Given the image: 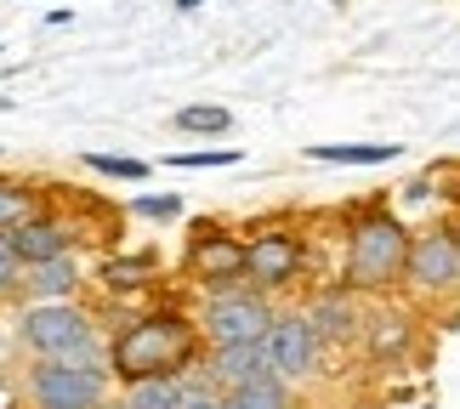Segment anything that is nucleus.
<instances>
[{
  "label": "nucleus",
  "instance_id": "f257e3e1",
  "mask_svg": "<svg viewBox=\"0 0 460 409\" xmlns=\"http://www.w3.org/2000/svg\"><path fill=\"white\" fill-rule=\"evenodd\" d=\"M199 347H205V330L193 325L188 313H176V307L137 313L109 342V376L126 387V393L143 387V381L193 376V369H199Z\"/></svg>",
  "mask_w": 460,
  "mask_h": 409
},
{
  "label": "nucleus",
  "instance_id": "f03ea898",
  "mask_svg": "<svg viewBox=\"0 0 460 409\" xmlns=\"http://www.w3.org/2000/svg\"><path fill=\"white\" fill-rule=\"evenodd\" d=\"M17 342L34 364H109V342L80 301H29L17 313Z\"/></svg>",
  "mask_w": 460,
  "mask_h": 409
},
{
  "label": "nucleus",
  "instance_id": "7ed1b4c3",
  "mask_svg": "<svg viewBox=\"0 0 460 409\" xmlns=\"http://www.w3.org/2000/svg\"><path fill=\"white\" fill-rule=\"evenodd\" d=\"M410 245L415 234L393 210H364L347 227V290H393V284H403Z\"/></svg>",
  "mask_w": 460,
  "mask_h": 409
},
{
  "label": "nucleus",
  "instance_id": "20e7f679",
  "mask_svg": "<svg viewBox=\"0 0 460 409\" xmlns=\"http://www.w3.org/2000/svg\"><path fill=\"white\" fill-rule=\"evenodd\" d=\"M273 318H279V307H273L268 296H261V290H244V284H234V290H210V296H205V318H199V330H205V347L217 352V347L268 342Z\"/></svg>",
  "mask_w": 460,
  "mask_h": 409
},
{
  "label": "nucleus",
  "instance_id": "39448f33",
  "mask_svg": "<svg viewBox=\"0 0 460 409\" xmlns=\"http://www.w3.org/2000/svg\"><path fill=\"white\" fill-rule=\"evenodd\" d=\"M109 381V364H29L23 393L34 409H102Z\"/></svg>",
  "mask_w": 460,
  "mask_h": 409
},
{
  "label": "nucleus",
  "instance_id": "423d86ee",
  "mask_svg": "<svg viewBox=\"0 0 460 409\" xmlns=\"http://www.w3.org/2000/svg\"><path fill=\"white\" fill-rule=\"evenodd\" d=\"M188 273L210 284V290H234L251 279V239L227 234L217 222H193L188 234Z\"/></svg>",
  "mask_w": 460,
  "mask_h": 409
},
{
  "label": "nucleus",
  "instance_id": "0eeeda50",
  "mask_svg": "<svg viewBox=\"0 0 460 409\" xmlns=\"http://www.w3.org/2000/svg\"><path fill=\"white\" fill-rule=\"evenodd\" d=\"M403 284H410L415 296H438V290H455L460 284V234H455V222H432L427 234H415Z\"/></svg>",
  "mask_w": 460,
  "mask_h": 409
},
{
  "label": "nucleus",
  "instance_id": "6e6552de",
  "mask_svg": "<svg viewBox=\"0 0 460 409\" xmlns=\"http://www.w3.org/2000/svg\"><path fill=\"white\" fill-rule=\"evenodd\" d=\"M302 268H307V239L296 227H261V234H251V284L261 296L296 284Z\"/></svg>",
  "mask_w": 460,
  "mask_h": 409
},
{
  "label": "nucleus",
  "instance_id": "1a4fd4ad",
  "mask_svg": "<svg viewBox=\"0 0 460 409\" xmlns=\"http://www.w3.org/2000/svg\"><path fill=\"white\" fill-rule=\"evenodd\" d=\"M318 352H324V342H318V330H313L307 313L290 307V313L273 318V330H268V364H273L279 381H307L313 369H318Z\"/></svg>",
  "mask_w": 460,
  "mask_h": 409
},
{
  "label": "nucleus",
  "instance_id": "9d476101",
  "mask_svg": "<svg viewBox=\"0 0 460 409\" xmlns=\"http://www.w3.org/2000/svg\"><path fill=\"white\" fill-rule=\"evenodd\" d=\"M268 342H244V347H217L210 359L193 369V381H205V387H217V393L227 398L234 387H244V381H261L268 376Z\"/></svg>",
  "mask_w": 460,
  "mask_h": 409
},
{
  "label": "nucleus",
  "instance_id": "9b49d317",
  "mask_svg": "<svg viewBox=\"0 0 460 409\" xmlns=\"http://www.w3.org/2000/svg\"><path fill=\"white\" fill-rule=\"evenodd\" d=\"M12 251L23 256V268H40V262H58L75 251V234H68L63 217H51V210H34L29 222L12 227Z\"/></svg>",
  "mask_w": 460,
  "mask_h": 409
},
{
  "label": "nucleus",
  "instance_id": "f8f14e48",
  "mask_svg": "<svg viewBox=\"0 0 460 409\" xmlns=\"http://www.w3.org/2000/svg\"><path fill=\"white\" fill-rule=\"evenodd\" d=\"M313 318V330H318V342H352V335H364V313H358V301H352L347 284H335V290H318V301L307 307Z\"/></svg>",
  "mask_w": 460,
  "mask_h": 409
},
{
  "label": "nucleus",
  "instance_id": "ddd939ff",
  "mask_svg": "<svg viewBox=\"0 0 460 409\" xmlns=\"http://www.w3.org/2000/svg\"><path fill=\"white\" fill-rule=\"evenodd\" d=\"M75 290H80V262H75V251L58 256V262H40V268L23 273V296L29 301H75Z\"/></svg>",
  "mask_w": 460,
  "mask_h": 409
},
{
  "label": "nucleus",
  "instance_id": "4468645a",
  "mask_svg": "<svg viewBox=\"0 0 460 409\" xmlns=\"http://www.w3.org/2000/svg\"><path fill=\"white\" fill-rule=\"evenodd\" d=\"M97 279L109 284L114 296H131V290H148V284L159 279V256L154 251H131V256H109L97 268Z\"/></svg>",
  "mask_w": 460,
  "mask_h": 409
},
{
  "label": "nucleus",
  "instance_id": "2eb2a0df",
  "mask_svg": "<svg viewBox=\"0 0 460 409\" xmlns=\"http://www.w3.org/2000/svg\"><path fill=\"white\" fill-rule=\"evenodd\" d=\"M302 154L318 159V165H386V159H398L403 148L398 142H313Z\"/></svg>",
  "mask_w": 460,
  "mask_h": 409
},
{
  "label": "nucleus",
  "instance_id": "dca6fc26",
  "mask_svg": "<svg viewBox=\"0 0 460 409\" xmlns=\"http://www.w3.org/2000/svg\"><path fill=\"white\" fill-rule=\"evenodd\" d=\"M410 318L403 313H376V318H364V347L376 352V359H403L410 352Z\"/></svg>",
  "mask_w": 460,
  "mask_h": 409
},
{
  "label": "nucleus",
  "instance_id": "f3484780",
  "mask_svg": "<svg viewBox=\"0 0 460 409\" xmlns=\"http://www.w3.org/2000/svg\"><path fill=\"white\" fill-rule=\"evenodd\" d=\"M227 409H290V381H279L273 369L261 381H244V387H234V393L222 398Z\"/></svg>",
  "mask_w": 460,
  "mask_h": 409
},
{
  "label": "nucleus",
  "instance_id": "a211bd4d",
  "mask_svg": "<svg viewBox=\"0 0 460 409\" xmlns=\"http://www.w3.org/2000/svg\"><path fill=\"white\" fill-rule=\"evenodd\" d=\"M188 376H176V381H143V387H131L126 404L131 409H188Z\"/></svg>",
  "mask_w": 460,
  "mask_h": 409
},
{
  "label": "nucleus",
  "instance_id": "6ab92c4d",
  "mask_svg": "<svg viewBox=\"0 0 460 409\" xmlns=\"http://www.w3.org/2000/svg\"><path fill=\"white\" fill-rule=\"evenodd\" d=\"M171 126H176V131H193V137H222L227 126H234V114L217 109V102H193V109H182Z\"/></svg>",
  "mask_w": 460,
  "mask_h": 409
},
{
  "label": "nucleus",
  "instance_id": "aec40b11",
  "mask_svg": "<svg viewBox=\"0 0 460 409\" xmlns=\"http://www.w3.org/2000/svg\"><path fill=\"white\" fill-rule=\"evenodd\" d=\"M34 217V200H29V188L23 182H6L0 176V234H12L17 222H29Z\"/></svg>",
  "mask_w": 460,
  "mask_h": 409
},
{
  "label": "nucleus",
  "instance_id": "412c9836",
  "mask_svg": "<svg viewBox=\"0 0 460 409\" xmlns=\"http://www.w3.org/2000/svg\"><path fill=\"white\" fill-rule=\"evenodd\" d=\"M85 165L102 176H119V182H143L148 176V159H126V154H85Z\"/></svg>",
  "mask_w": 460,
  "mask_h": 409
},
{
  "label": "nucleus",
  "instance_id": "4be33fe9",
  "mask_svg": "<svg viewBox=\"0 0 460 409\" xmlns=\"http://www.w3.org/2000/svg\"><path fill=\"white\" fill-rule=\"evenodd\" d=\"M23 256H17L12 251V234H0V296H17V290H23Z\"/></svg>",
  "mask_w": 460,
  "mask_h": 409
},
{
  "label": "nucleus",
  "instance_id": "5701e85b",
  "mask_svg": "<svg viewBox=\"0 0 460 409\" xmlns=\"http://www.w3.org/2000/svg\"><path fill=\"white\" fill-rule=\"evenodd\" d=\"M137 217H148V222H176V217H182V193H143V200H137Z\"/></svg>",
  "mask_w": 460,
  "mask_h": 409
},
{
  "label": "nucleus",
  "instance_id": "b1692460",
  "mask_svg": "<svg viewBox=\"0 0 460 409\" xmlns=\"http://www.w3.org/2000/svg\"><path fill=\"white\" fill-rule=\"evenodd\" d=\"M176 171H205V165H239V148H217V154H171Z\"/></svg>",
  "mask_w": 460,
  "mask_h": 409
},
{
  "label": "nucleus",
  "instance_id": "393cba45",
  "mask_svg": "<svg viewBox=\"0 0 460 409\" xmlns=\"http://www.w3.org/2000/svg\"><path fill=\"white\" fill-rule=\"evenodd\" d=\"M188 387H193V393H188V409H227L217 387H205V381H193V376H188Z\"/></svg>",
  "mask_w": 460,
  "mask_h": 409
},
{
  "label": "nucleus",
  "instance_id": "a878e982",
  "mask_svg": "<svg viewBox=\"0 0 460 409\" xmlns=\"http://www.w3.org/2000/svg\"><path fill=\"white\" fill-rule=\"evenodd\" d=\"M427 193H432V176H415V182L403 188V205H427Z\"/></svg>",
  "mask_w": 460,
  "mask_h": 409
},
{
  "label": "nucleus",
  "instance_id": "bb28decb",
  "mask_svg": "<svg viewBox=\"0 0 460 409\" xmlns=\"http://www.w3.org/2000/svg\"><path fill=\"white\" fill-rule=\"evenodd\" d=\"M193 6H205V0H176V12H193Z\"/></svg>",
  "mask_w": 460,
  "mask_h": 409
},
{
  "label": "nucleus",
  "instance_id": "cd10ccee",
  "mask_svg": "<svg viewBox=\"0 0 460 409\" xmlns=\"http://www.w3.org/2000/svg\"><path fill=\"white\" fill-rule=\"evenodd\" d=\"M102 409H131V404H126V398H109V404H102Z\"/></svg>",
  "mask_w": 460,
  "mask_h": 409
},
{
  "label": "nucleus",
  "instance_id": "c85d7f7f",
  "mask_svg": "<svg viewBox=\"0 0 460 409\" xmlns=\"http://www.w3.org/2000/svg\"><path fill=\"white\" fill-rule=\"evenodd\" d=\"M455 200H460V176H455Z\"/></svg>",
  "mask_w": 460,
  "mask_h": 409
},
{
  "label": "nucleus",
  "instance_id": "c756f323",
  "mask_svg": "<svg viewBox=\"0 0 460 409\" xmlns=\"http://www.w3.org/2000/svg\"><path fill=\"white\" fill-rule=\"evenodd\" d=\"M330 6H341V0H330Z\"/></svg>",
  "mask_w": 460,
  "mask_h": 409
},
{
  "label": "nucleus",
  "instance_id": "7c9ffc66",
  "mask_svg": "<svg viewBox=\"0 0 460 409\" xmlns=\"http://www.w3.org/2000/svg\"><path fill=\"white\" fill-rule=\"evenodd\" d=\"M0 109H6V97H0Z\"/></svg>",
  "mask_w": 460,
  "mask_h": 409
},
{
  "label": "nucleus",
  "instance_id": "2f4dec72",
  "mask_svg": "<svg viewBox=\"0 0 460 409\" xmlns=\"http://www.w3.org/2000/svg\"><path fill=\"white\" fill-rule=\"evenodd\" d=\"M455 234H460V222H455Z\"/></svg>",
  "mask_w": 460,
  "mask_h": 409
}]
</instances>
